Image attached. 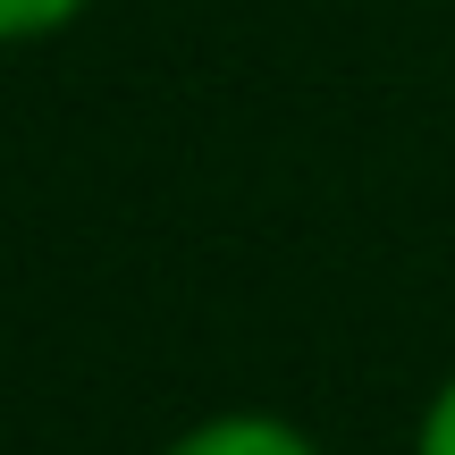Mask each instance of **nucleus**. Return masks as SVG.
Here are the masks:
<instances>
[{
  "label": "nucleus",
  "mask_w": 455,
  "mask_h": 455,
  "mask_svg": "<svg viewBox=\"0 0 455 455\" xmlns=\"http://www.w3.org/2000/svg\"><path fill=\"white\" fill-rule=\"evenodd\" d=\"M152 455H321V439H312L295 413H270V405H220V413H203V422L169 430Z\"/></svg>",
  "instance_id": "nucleus-1"
},
{
  "label": "nucleus",
  "mask_w": 455,
  "mask_h": 455,
  "mask_svg": "<svg viewBox=\"0 0 455 455\" xmlns=\"http://www.w3.org/2000/svg\"><path fill=\"white\" fill-rule=\"evenodd\" d=\"M84 9H93V0H0V51L51 43V34H68Z\"/></svg>",
  "instance_id": "nucleus-2"
},
{
  "label": "nucleus",
  "mask_w": 455,
  "mask_h": 455,
  "mask_svg": "<svg viewBox=\"0 0 455 455\" xmlns=\"http://www.w3.org/2000/svg\"><path fill=\"white\" fill-rule=\"evenodd\" d=\"M405 455H455V363H447V379L422 396V413H413V447Z\"/></svg>",
  "instance_id": "nucleus-3"
}]
</instances>
